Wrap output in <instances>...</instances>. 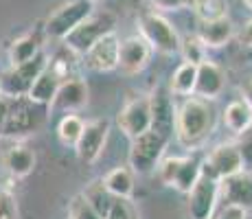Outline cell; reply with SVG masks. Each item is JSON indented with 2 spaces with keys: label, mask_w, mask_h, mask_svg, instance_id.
<instances>
[{
  "label": "cell",
  "mask_w": 252,
  "mask_h": 219,
  "mask_svg": "<svg viewBox=\"0 0 252 219\" xmlns=\"http://www.w3.org/2000/svg\"><path fill=\"white\" fill-rule=\"evenodd\" d=\"M217 125V110L211 101L187 96L176 110V138L184 149H197L211 138Z\"/></svg>",
  "instance_id": "obj_1"
},
{
  "label": "cell",
  "mask_w": 252,
  "mask_h": 219,
  "mask_svg": "<svg viewBox=\"0 0 252 219\" xmlns=\"http://www.w3.org/2000/svg\"><path fill=\"white\" fill-rule=\"evenodd\" d=\"M116 27V16L110 11H92L75 31H70L68 35L64 37V46L70 48L75 55H84L86 51L96 44L103 35L112 33Z\"/></svg>",
  "instance_id": "obj_2"
},
{
  "label": "cell",
  "mask_w": 252,
  "mask_h": 219,
  "mask_svg": "<svg viewBox=\"0 0 252 219\" xmlns=\"http://www.w3.org/2000/svg\"><path fill=\"white\" fill-rule=\"evenodd\" d=\"M138 29H140V35L149 42V46L154 51L162 53V55H176V53H180V42H182L180 33L160 13L145 11L138 18Z\"/></svg>",
  "instance_id": "obj_3"
},
{
  "label": "cell",
  "mask_w": 252,
  "mask_h": 219,
  "mask_svg": "<svg viewBox=\"0 0 252 219\" xmlns=\"http://www.w3.org/2000/svg\"><path fill=\"white\" fill-rule=\"evenodd\" d=\"M164 147H167V138H162L154 129H147L145 134L132 138V147H129V167H132V173L149 175L156 171L164 154Z\"/></svg>",
  "instance_id": "obj_4"
},
{
  "label": "cell",
  "mask_w": 252,
  "mask_h": 219,
  "mask_svg": "<svg viewBox=\"0 0 252 219\" xmlns=\"http://www.w3.org/2000/svg\"><path fill=\"white\" fill-rule=\"evenodd\" d=\"M94 11L92 0H68L60 4L44 22V35L51 40H64L70 31H75L90 13Z\"/></svg>",
  "instance_id": "obj_5"
},
{
  "label": "cell",
  "mask_w": 252,
  "mask_h": 219,
  "mask_svg": "<svg viewBox=\"0 0 252 219\" xmlns=\"http://www.w3.org/2000/svg\"><path fill=\"white\" fill-rule=\"evenodd\" d=\"M46 64H48L46 53H40V55H35L33 60L24 62L20 66H11L2 75V79H0V90L7 96H11V99H22V96H27L33 81H35L37 75L46 68Z\"/></svg>",
  "instance_id": "obj_6"
},
{
  "label": "cell",
  "mask_w": 252,
  "mask_h": 219,
  "mask_svg": "<svg viewBox=\"0 0 252 219\" xmlns=\"http://www.w3.org/2000/svg\"><path fill=\"white\" fill-rule=\"evenodd\" d=\"M241 171H244V160H241L239 147L232 143L215 147L202 162V175H208V178L217 180V182Z\"/></svg>",
  "instance_id": "obj_7"
},
{
  "label": "cell",
  "mask_w": 252,
  "mask_h": 219,
  "mask_svg": "<svg viewBox=\"0 0 252 219\" xmlns=\"http://www.w3.org/2000/svg\"><path fill=\"white\" fill-rule=\"evenodd\" d=\"M121 131L129 138L145 134L147 129H152V110H149V96L138 94L134 99H129L127 103L121 108L119 116H116Z\"/></svg>",
  "instance_id": "obj_8"
},
{
  "label": "cell",
  "mask_w": 252,
  "mask_h": 219,
  "mask_svg": "<svg viewBox=\"0 0 252 219\" xmlns=\"http://www.w3.org/2000/svg\"><path fill=\"white\" fill-rule=\"evenodd\" d=\"M119 48L121 40L116 35V31L103 35L96 44H92L88 51L81 55L84 66L92 72H110L119 68Z\"/></svg>",
  "instance_id": "obj_9"
},
{
  "label": "cell",
  "mask_w": 252,
  "mask_h": 219,
  "mask_svg": "<svg viewBox=\"0 0 252 219\" xmlns=\"http://www.w3.org/2000/svg\"><path fill=\"white\" fill-rule=\"evenodd\" d=\"M37 127H40V114L35 112V103H33V101H29L27 96H22V99H16V103L9 105L2 136L20 138L24 134L35 131Z\"/></svg>",
  "instance_id": "obj_10"
},
{
  "label": "cell",
  "mask_w": 252,
  "mask_h": 219,
  "mask_svg": "<svg viewBox=\"0 0 252 219\" xmlns=\"http://www.w3.org/2000/svg\"><path fill=\"white\" fill-rule=\"evenodd\" d=\"M220 197V182L208 175H200L195 187L189 191V217L191 219H213V211Z\"/></svg>",
  "instance_id": "obj_11"
},
{
  "label": "cell",
  "mask_w": 252,
  "mask_h": 219,
  "mask_svg": "<svg viewBox=\"0 0 252 219\" xmlns=\"http://www.w3.org/2000/svg\"><path fill=\"white\" fill-rule=\"evenodd\" d=\"M0 160L16 178H27L35 169V154L20 143V138L0 136Z\"/></svg>",
  "instance_id": "obj_12"
},
{
  "label": "cell",
  "mask_w": 252,
  "mask_h": 219,
  "mask_svg": "<svg viewBox=\"0 0 252 219\" xmlns=\"http://www.w3.org/2000/svg\"><path fill=\"white\" fill-rule=\"evenodd\" d=\"M154 48L149 46V42L143 35H129L121 42L119 48V70L123 75L132 77L138 75L140 70H145L152 60Z\"/></svg>",
  "instance_id": "obj_13"
},
{
  "label": "cell",
  "mask_w": 252,
  "mask_h": 219,
  "mask_svg": "<svg viewBox=\"0 0 252 219\" xmlns=\"http://www.w3.org/2000/svg\"><path fill=\"white\" fill-rule=\"evenodd\" d=\"M108 134H110V121L108 119H96V121L86 123V127H84L79 140H77V145H75L77 156H79L81 162L92 164L99 160V156L103 154Z\"/></svg>",
  "instance_id": "obj_14"
},
{
  "label": "cell",
  "mask_w": 252,
  "mask_h": 219,
  "mask_svg": "<svg viewBox=\"0 0 252 219\" xmlns=\"http://www.w3.org/2000/svg\"><path fill=\"white\" fill-rule=\"evenodd\" d=\"M88 105V84L81 77H72V79L64 81L57 88V94L53 96L48 110L51 112H62V114H75V112L84 110Z\"/></svg>",
  "instance_id": "obj_15"
},
{
  "label": "cell",
  "mask_w": 252,
  "mask_h": 219,
  "mask_svg": "<svg viewBox=\"0 0 252 219\" xmlns=\"http://www.w3.org/2000/svg\"><path fill=\"white\" fill-rule=\"evenodd\" d=\"M149 110H152V129L158 131L162 138H169L176 131V105L171 101V94L162 88H156L149 94Z\"/></svg>",
  "instance_id": "obj_16"
},
{
  "label": "cell",
  "mask_w": 252,
  "mask_h": 219,
  "mask_svg": "<svg viewBox=\"0 0 252 219\" xmlns=\"http://www.w3.org/2000/svg\"><path fill=\"white\" fill-rule=\"evenodd\" d=\"M226 84L224 70L211 60H204L202 64H197V77H195V88H193V94L200 96V99L213 101L221 94Z\"/></svg>",
  "instance_id": "obj_17"
},
{
  "label": "cell",
  "mask_w": 252,
  "mask_h": 219,
  "mask_svg": "<svg viewBox=\"0 0 252 219\" xmlns=\"http://www.w3.org/2000/svg\"><path fill=\"white\" fill-rule=\"evenodd\" d=\"M220 195L226 204H235L248 211L252 206V175L241 171L220 180Z\"/></svg>",
  "instance_id": "obj_18"
},
{
  "label": "cell",
  "mask_w": 252,
  "mask_h": 219,
  "mask_svg": "<svg viewBox=\"0 0 252 219\" xmlns=\"http://www.w3.org/2000/svg\"><path fill=\"white\" fill-rule=\"evenodd\" d=\"M42 44H44V29H33V31L22 33L9 44V62L11 66H20L24 62L33 60L35 55L42 53Z\"/></svg>",
  "instance_id": "obj_19"
},
{
  "label": "cell",
  "mask_w": 252,
  "mask_h": 219,
  "mask_svg": "<svg viewBox=\"0 0 252 219\" xmlns=\"http://www.w3.org/2000/svg\"><path fill=\"white\" fill-rule=\"evenodd\" d=\"M235 35V24L230 22V18H220V20H208L200 22L197 27V37L206 48H220L224 44L230 42V37Z\"/></svg>",
  "instance_id": "obj_20"
},
{
  "label": "cell",
  "mask_w": 252,
  "mask_h": 219,
  "mask_svg": "<svg viewBox=\"0 0 252 219\" xmlns=\"http://www.w3.org/2000/svg\"><path fill=\"white\" fill-rule=\"evenodd\" d=\"M62 86V79L53 72V68L46 64L44 70L37 75V79L33 81L31 90H29L27 99L33 101L35 105H51L53 96L57 94V88Z\"/></svg>",
  "instance_id": "obj_21"
},
{
  "label": "cell",
  "mask_w": 252,
  "mask_h": 219,
  "mask_svg": "<svg viewBox=\"0 0 252 219\" xmlns=\"http://www.w3.org/2000/svg\"><path fill=\"white\" fill-rule=\"evenodd\" d=\"M224 125L235 134H244L252 127V108L246 99H237L226 105L224 110Z\"/></svg>",
  "instance_id": "obj_22"
},
{
  "label": "cell",
  "mask_w": 252,
  "mask_h": 219,
  "mask_svg": "<svg viewBox=\"0 0 252 219\" xmlns=\"http://www.w3.org/2000/svg\"><path fill=\"white\" fill-rule=\"evenodd\" d=\"M103 184L114 197L129 199L134 193V173L127 167H116L103 178Z\"/></svg>",
  "instance_id": "obj_23"
},
{
  "label": "cell",
  "mask_w": 252,
  "mask_h": 219,
  "mask_svg": "<svg viewBox=\"0 0 252 219\" xmlns=\"http://www.w3.org/2000/svg\"><path fill=\"white\" fill-rule=\"evenodd\" d=\"M195 77H197V66L184 62L176 68V72L171 75V81H169V92L178 96H191L193 88H195Z\"/></svg>",
  "instance_id": "obj_24"
},
{
  "label": "cell",
  "mask_w": 252,
  "mask_h": 219,
  "mask_svg": "<svg viewBox=\"0 0 252 219\" xmlns=\"http://www.w3.org/2000/svg\"><path fill=\"white\" fill-rule=\"evenodd\" d=\"M200 175H202V164L197 162L193 156H184L180 167H178V171H176V178H173L171 187H176L178 191H182V193H189L195 187L197 180H200Z\"/></svg>",
  "instance_id": "obj_25"
},
{
  "label": "cell",
  "mask_w": 252,
  "mask_h": 219,
  "mask_svg": "<svg viewBox=\"0 0 252 219\" xmlns=\"http://www.w3.org/2000/svg\"><path fill=\"white\" fill-rule=\"evenodd\" d=\"M81 195L88 199L90 206L94 208V211L99 213L101 217H103V219L108 217L110 208H112V204H114V195L108 191V188H105L103 180H94V182H90Z\"/></svg>",
  "instance_id": "obj_26"
},
{
  "label": "cell",
  "mask_w": 252,
  "mask_h": 219,
  "mask_svg": "<svg viewBox=\"0 0 252 219\" xmlns=\"http://www.w3.org/2000/svg\"><path fill=\"white\" fill-rule=\"evenodd\" d=\"M86 123L79 119L77 114H66L62 116L60 125H57V136H60V143L64 147H75L77 140H79L81 131H84Z\"/></svg>",
  "instance_id": "obj_27"
},
{
  "label": "cell",
  "mask_w": 252,
  "mask_h": 219,
  "mask_svg": "<svg viewBox=\"0 0 252 219\" xmlns=\"http://www.w3.org/2000/svg\"><path fill=\"white\" fill-rule=\"evenodd\" d=\"M191 7L200 22L220 20L228 16V2L226 0H191Z\"/></svg>",
  "instance_id": "obj_28"
},
{
  "label": "cell",
  "mask_w": 252,
  "mask_h": 219,
  "mask_svg": "<svg viewBox=\"0 0 252 219\" xmlns=\"http://www.w3.org/2000/svg\"><path fill=\"white\" fill-rule=\"evenodd\" d=\"M180 53L184 57V62H189V64H202V62L206 60V46L200 42V37L197 35H189L184 37L180 42Z\"/></svg>",
  "instance_id": "obj_29"
},
{
  "label": "cell",
  "mask_w": 252,
  "mask_h": 219,
  "mask_svg": "<svg viewBox=\"0 0 252 219\" xmlns=\"http://www.w3.org/2000/svg\"><path fill=\"white\" fill-rule=\"evenodd\" d=\"M68 217L70 219H103L90 206V202L81 193L72 197V202L68 204Z\"/></svg>",
  "instance_id": "obj_30"
},
{
  "label": "cell",
  "mask_w": 252,
  "mask_h": 219,
  "mask_svg": "<svg viewBox=\"0 0 252 219\" xmlns=\"http://www.w3.org/2000/svg\"><path fill=\"white\" fill-rule=\"evenodd\" d=\"M0 219H18L16 195L7 188H0Z\"/></svg>",
  "instance_id": "obj_31"
},
{
  "label": "cell",
  "mask_w": 252,
  "mask_h": 219,
  "mask_svg": "<svg viewBox=\"0 0 252 219\" xmlns=\"http://www.w3.org/2000/svg\"><path fill=\"white\" fill-rule=\"evenodd\" d=\"M237 147H239L241 160H244V169H252V127L241 134V143Z\"/></svg>",
  "instance_id": "obj_32"
},
{
  "label": "cell",
  "mask_w": 252,
  "mask_h": 219,
  "mask_svg": "<svg viewBox=\"0 0 252 219\" xmlns=\"http://www.w3.org/2000/svg\"><path fill=\"white\" fill-rule=\"evenodd\" d=\"M246 217H248V211H246V208L235 206V204H226L215 219H246Z\"/></svg>",
  "instance_id": "obj_33"
},
{
  "label": "cell",
  "mask_w": 252,
  "mask_h": 219,
  "mask_svg": "<svg viewBox=\"0 0 252 219\" xmlns=\"http://www.w3.org/2000/svg\"><path fill=\"white\" fill-rule=\"evenodd\" d=\"M152 4L160 11H178V9H184L187 4H191V0H152Z\"/></svg>",
  "instance_id": "obj_34"
},
{
  "label": "cell",
  "mask_w": 252,
  "mask_h": 219,
  "mask_svg": "<svg viewBox=\"0 0 252 219\" xmlns=\"http://www.w3.org/2000/svg\"><path fill=\"white\" fill-rule=\"evenodd\" d=\"M237 40H239L241 46L252 48V18H250L248 22H244V27L239 29V33H237Z\"/></svg>",
  "instance_id": "obj_35"
},
{
  "label": "cell",
  "mask_w": 252,
  "mask_h": 219,
  "mask_svg": "<svg viewBox=\"0 0 252 219\" xmlns=\"http://www.w3.org/2000/svg\"><path fill=\"white\" fill-rule=\"evenodd\" d=\"M7 112H9V103L4 99H0V136L4 129V121H7Z\"/></svg>",
  "instance_id": "obj_36"
},
{
  "label": "cell",
  "mask_w": 252,
  "mask_h": 219,
  "mask_svg": "<svg viewBox=\"0 0 252 219\" xmlns=\"http://www.w3.org/2000/svg\"><path fill=\"white\" fill-rule=\"evenodd\" d=\"M241 92H244V99L250 103V108H252V79L246 84L244 88H241Z\"/></svg>",
  "instance_id": "obj_37"
},
{
  "label": "cell",
  "mask_w": 252,
  "mask_h": 219,
  "mask_svg": "<svg viewBox=\"0 0 252 219\" xmlns=\"http://www.w3.org/2000/svg\"><path fill=\"white\" fill-rule=\"evenodd\" d=\"M244 4H246L248 9H252V0H244Z\"/></svg>",
  "instance_id": "obj_38"
},
{
  "label": "cell",
  "mask_w": 252,
  "mask_h": 219,
  "mask_svg": "<svg viewBox=\"0 0 252 219\" xmlns=\"http://www.w3.org/2000/svg\"><path fill=\"white\" fill-rule=\"evenodd\" d=\"M0 94H2V90H0Z\"/></svg>",
  "instance_id": "obj_39"
}]
</instances>
